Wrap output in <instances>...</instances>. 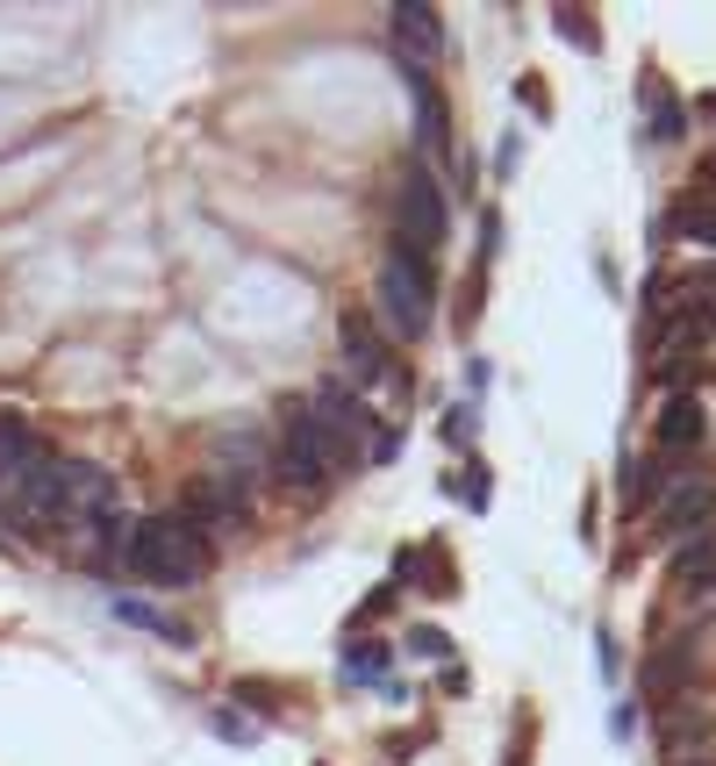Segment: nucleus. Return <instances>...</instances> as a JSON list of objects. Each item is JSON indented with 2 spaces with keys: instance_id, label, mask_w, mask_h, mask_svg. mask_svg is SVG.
I'll list each match as a JSON object with an SVG mask.
<instances>
[{
  "instance_id": "obj_1",
  "label": "nucleus",
  "mask_w": 716,
  "mask_h": 766,
  "mask_svg": "<svg viewBox=\"0 0 716 766\" xmlns=\"http://www.w3.org/2000/svg\"><path fill=\"white\" fill-rule=\"evenodd\" d=\"M208 566H216V545L179 508L136 516V531L122 537V574L144 588H194V580H208Z\"/></svg>"
},
{
  "instance_id": "obj_2",
  "label": "nucleus",
  "mask_w": 716,
  "mask_h": 766,
  "mask_svg": "<svg viewBox=\"0 0 716 766\" xmlns=\"http://www.w3.org/2000/svg\"><path fill=\"white\" fill-rule=\"evenodd\" d=\"M430 302H437V265L387 237V259H380V273H373V323L387 329V337L416 344L423 329H430Z\"/></svg>"
},
{
  "instance_id": "obj_3",
  "label": "nucleus",
  "mask_w": 716,
  "mask_h": 766,
  "mask_svg": "<svg viewBox=\"0 0 716 766\" xmlns=\"http://www.w3.org/2000/svg\"><path fill=\"white\" fill-rule=\"evenodd\" d=\"M309 416H315V430H323V444L338 452V465L394 459V430H380L373 401H365L352 380H323V387L309 395Z\"/></svg>"
},
{
  "instance_id": "obj_4",
  "label": "nucleus",
  "mask_w": 716,
  "mask_h": 766,
  "mask_svg": "<svg viewBox=\"0 0 716 766\" xmlns=\"http://www.w3.org/2000/svg\"><path fill=\"white\" fill-rule=\"evenodd\" d=\"M338 473H344V465H338V452L323 444L309 401H287V409H280V438H272V480H280L287 494L301 487V494L315 502V494L338 487Z\"/></svg>"
},
{
  "instance_id": "obj_5",
  "label": "nucleus",
  "mask_w": 716,
  "mask_h": 766,
  "mask_svg": "<svg viewBox=\"0 0 716 766\" xmlns=\"http://www.w3.org/2000/svg\"><path fill=\"white\" fill-rule=\"evenodd\" d=\"M445 237H452V216H445L437 179H430V172H402V187H394V244H408L416 259L437 265Z\"/></svg>"
},
{
  "instance_id": "obj_6",
  "label": "nucleus",
  "mask_w": 716,
  "mask_h": 766,
  "mask_svg": "<svg viewBox=\"0 0 716 766\" xmlns=\"http://www.w3.org/2000/svg\"><path fill=\"white\" fill-rule=\"evenodd\" d=\"M179 516H187L208 545H216V537H243V531H251V487H243L237 473H222V465H208V473L187 487Z\"/></svg>"
},
{
  "instance_id": "obj_7",
  "label": "nucleus",
  "mask_w": 716,
  "mask_h": 766,
  "mask_svg": "<svg viewBox=\"0 0 716 766\" xmlns=\"http://www.w3.org/2000/svg\"><path fill=\"white\" fill-rule=\"evenodd\" d=\"M652 531H660L666 545H688V537L716 531V480H703V473L666 480V494L652 502Z\"/></svg>"
},
{
  "instance_id": "obj_8",
  "label": "nucleus",
  "mask_w": 716,
  "mask_h": 766,
  "mask_svg": "<svg viewBox=\"0 0 716 766\" xmlns=\"http://www.w3.org/2000/svg\"><path fill=\"white\" fill-rule=\"evenodd\" d=\"M338 344H344V366H352V387H387L394 380V337L373 323V308H352L338 323Z\"/></svg>"
},
{
  "instance_id": "obj_9",
  "label": "nucleus",
  "mask_w": 716,
  "mask_h": 766,
  "mask_svg": "<svg viewBox=\"0 0 716 766\" xmlns=\"http://www.w3.org/2000/svg\"><path fill=\"white\" fill-rule=\"evenodd\" d=\"M58 459V444L43 438L37 423H22V416H8L0 409V494L8 487H22L29 473H37V465H51Z\"/></svg>"
},
{
  "instance_id": "obj_10",
  "label": "nucleus",
  "mask_w": 716,
  "mask_h": 766,
  "mask_svg": "<svg viewBox=\"0 0 716 766\" xmlns=\"http://www.w3.org/2000/svg\"><path fill=\"white\" fill-rule=\"evenodd\" d=\"M394 51H402V65H423L430 72L437 57H445V14L437 8H394Z\"/></svg>"
},
{
  "instance_id": "obj_11",
  "label": "nucleus",
  "mask_w": 716,
  "mask_h": 766,
  "mask_svg": "<svg viewBox=\"0 0 716 766\" xmlns=\"http://www.w3.org/2000/svg\"><path fill=\"white\" fill-rule=\"evenodd\" d=\"M216 465H222V473H237L243 487H258V480H272V444L258 438L251 423H222L216 430Z\"/></svg>"
},
{
  "instance_id": "obj_12",
  "label": "nucleus",
  "mask_w": 716,
  "mask_h": 766,
  "mask_svg": "<svg viewBox=\"0 0 716 766\" xmlns=\"http://www.w3.org/2000/svg\"><path fill=\"white\" fill-rule=\"evenodd\" d=\"M703 430H709L703 401H695V395H666V409H660V423H652V438H660V452H695V444H703Z\"/></svg>"
},
{
  "instance_id": "obj_13",
  "label": "nucleus",
  "mask_w": 716,
  "mask_h": 766,
  "mask_svg": "<svg viewBox=\"0 0 716 766\" xmlns=\"http://www.w3.org/2000/svg\"><path fill=\"white\" fill-rule=\"evenodd\" d=\"M122 623H144V630H158L165 644H194V630L187 623H173V616H158V609H144V602H115Z\"/></svg>"
},
{
  "instance_id": "obj_14",
  "label": "nucleus",
  "mask_w": 716,
  "mask_h": 766,
  "mask_svg": "<svg viewBox=\"0 0 716 766\" xmlns=\"http://www.w3.org/2000/svg\"><path fill=\"white\" fill-rule=\"evenodd\" d=\"M387 667V644H344V681H380Z\"/></svg>"
},
{
  "instance_id": "obj_15",
  "label": "nucleus",
  "mask_w": 716,
  "mask_h": 766,
  "mask_svg": "<svg viewBox=\"0 0 716 766\" xmlns=\"http://www.w3.org/2000/svg\"><path fill=\"white\" fill-rule=\"evenodd\" d=\"M652 129H660V144L681 137V101L666 94V86H652Z\"/></svg>"
},
{
  "instance_id": "obj_16",
  "label": "nucleus",
  "mask_w": 716,
  "mask_h": 766,
  "mask_svg": "<svg viewBox=\"0 0 716 766\" xmlns=\"http://www.w3.org/2000/svg\"><path fill=\"white\" fill-rule=\"evenodd\" d=\"M408 652H416V659H452V638L437 623H416V630H408Z\"/></svg>"
},
{
  "instance_id": "obj_17",
  "label": "nucleus",
  "mask_w": 716,
  "mask_h": 766,
  "mask_svg": "<svg viewBox=\"0 0 716 766\" xmlns=\"http://www.w3.org/2000/svg\"><path fill=\"white\" fill-rule=\"evenodd\" d=\"M559 36H567V43H581V51H602V36L588 29V14H573V8H559Z\"/></svg>"
}]
</instances>
